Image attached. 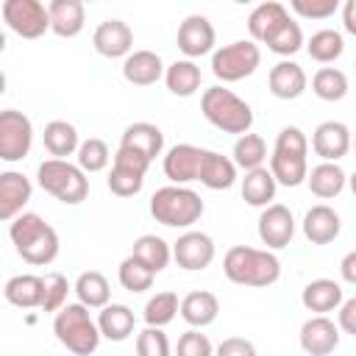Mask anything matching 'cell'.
<instances>
[{"instance_id":"cell-1","label":"cell","mask_w":356,"mask_h":356,"mask_svg":"<svg viewBox=\"0 0 356 356\" xmlns=\"http://www.w3.org/2000/svg\"><path fill=\"white\" fill-rule=\"evenodd\" d=\"M222 273L231 284L239 286H273L281 278V261L270 250H259L250 245H234L225 250Z\"/></svg>"},{"instance_id":"cell-2","label":"cell","mask_w":356,"mask_h":356,"mask_svg":"<svg viewBox=\"0 0 356 356\" xmlns=\"http://www.w3.org/2000/svg\"><path fill=\"white\" fill-rule=\"evenodd\" d=\"M8 236L17 248V253L22 256V261L33 264V267H44L58 256V234L56 228L33 214V211H22L17 220H11L8 225Z\"/></svg>"},{"instance_id":"cell-3","label":"cell","mask_w":356,"mask_h":356,"mask_svg":"<svg viewBox=\"0 0 356 356\" xmlns=\"http://www.w3.org/2000/svg\"><path fill=\"white\" fill-rule=\"evenodd\" d=\"M309 139L298 125H286L275 136V147L270 156V172L281 186H300L309 178Z\"/></svg>"},{"instance_id":"cell-4","label":"cell","mask_w":356,"mask_h":356,"mask_svg":"<svg viewBox=\"0 0 356 356\" xmlns=\"http://www.w3.org/2000/svg\"><path fill=\"white\" fill-rule=\"evenodd\" d=\"M200 111L222 134H239V136L250 134L253 108L239 95H234L225 86H209V89H203V95H200Z\"/></svg>"},{"instance_id":"cell-5","label":"cell","mask_w":356,"mask_h":356,"mask_svg":"<svg viewBox=\"0 0 356 356\" xmlns=\"http://www.w3.org/2000/svg\"><path fill=\"white\" fill-rule=\"evenodd\" d=\"M53 334L75 356H92L103 337L97 328V320H92L89 309L83 303H67L61 312H56Z\"/></svg>"},{"instance_id":"cell-6","label":"cell","mask_w":356,"mask_h":356,"mask_svg":"<svg viewBox=\"0 0 356 356\" xmlns=\"http://www.w3.org/2000/svg\"><path fill=\"white\" fill-rule=\"evenodd\" d=\"M203 200L189 186H161L150 197V214L167 228H189L203 217Z\"/></svg>"},{"instance_id":"cell-7","label":"cell","mask_w":356,"mask_h":356,"mask_svg":"<svg viewBox=\"0 0 356 356\" xmlns=\"http://www.w3.org/2000/svg\"><path fill=\"white\" fill-rule=\"evenodd\" d=\"M36 184L67 206H78L89 195L86 172L67 159H44L36 167Z\"/></svg>"},{"instance_id":"cell-8","label":"cell","mask_w":356,"mask_h":356,"mask_svg":"<svg viewBox=\"0 0 356 356\" xmlns=\"http://www.w3.org/2000/svg\"><path fill=\"white\" fill-rule=\"evenodd\" d=\"M259 64H261V50L253 39H236L211 53V72L222 83H234L253 75Z\"/></svg>"},{"instance_id":"cell-9","label":"cell","mask_w":356,"mask_h":356,"mask_svg":"<svg viewBox=\"0 0 356 356\" xmlns=\"http://www.w3.org/2000/svg\"><path fill=\"white\" fill-rule=\"evenodd\" d=\"M0 14L8 31L22 39H39L50 31V11L39 0H6Z\"/></svg>"},{"instance_id":"cell-10","label":"cell","mask_w":356,"mask_h":356,"mask_svg":"<svg viewBox=\"0 0 356 356\" xmlns=\"http://www.w3.org/2000/svg\"><path fill=\"white\" fill-rule=\"evenodd\" d=\"M31 145H33L31 120L17 108L0 111V159L8 164L22 161L31 153Z\"/></svg>"},{"instance_id":"cell-11","label":"cell","mask_w":356,"mask_h":356,"mask_svg":"<svg viewBox=\"0 0 356 356\" xmlns=\"http://www.w3.org/2000/svg\"><path fill=\"white\" fill-rule=\"evenodd\" d=\"M147 167H150V161L142 159L139 153L125 150V147H117L114 164H111V172H108V189H111V195H117V197L139 195L142 186H145Z\"/></svg>"},{"instance_id":"cell-12","label":"cell","mask_w":356,"mask_h":356,"mask_svg":"<svg viewBox=\"0 0 356 356\" xmlns=\"http://www.w3.org/2000/svg\"><path fill=\"white\" fill-rule=\"evenodd\" d=\"M214 239L203 231H186L181 234L175 242H172V259L181 270H189V273H197V270H206L211 261H214Z\"/></svg>"},{"instance_id":"cell-13","label":"cell","mask_w":356,"mask_h":356,"mask_svg":"<svg viewBox=\"0 0 356 356\" xmlns=\"http://www.w3.org/2000/svg\"><path fill=\"white\" fill-rule=\"evenodd\" d=\"M178 50L192 61V58H200L206 53L214 50V42H217V33H214V25L209 22V17L203 14H189L181 25H178Z\"/></svg>"},{"instance_id":"cell-14","label":"cell","mask_w":356,"mask_h":356,"mask_svg":"<svg viewBox=\"0 0 356 356\" xmlns=\"http://www.w3.org/2000/svg\"><path fill=\"white\" fill-rule=\"evenodd\" d=\"M206 150L195 147L189 142L172 145L164 156V175L175 184V186H186L192 181H200V164H203Z\"/></svg>"},{"instance_id":"cell-15","label":"cell","mask_w":356,"mask_h":356,"mask_svg":"<svg viewBox=\"0 0 356 356\" xmlns=\"http://www.w3.org/2000/svg\"><path fill=\"white\" fill-rule=\"evenodd\" d=\"M295 236V217L284 203H273L259 217V239L267 245V250H281Z\"/></svg>"},{"instance_id":"cell-16","label":"cell","mask_w":356,"mask_h":356,"mask_svg":"<svg viewBox=\"0 0 356 356\" xmlns=\"http://www.w3.org/2000/svg\"><path fill=\"white\" fill-rule=\"evenodd\" d=\"M92 44L106 58H128L134 53V31L122 19H103L92 33Z\"/></svg>"},{"instance_id":"cell-17","label":"cell","mask_w":356,"mask_h":356,"mask_svg":"<svg viewBox=\"0 0 356 356\" xmlns=\"http://www.w3.org/2000/svg\"><path fill=\"white\" fill-rule=\"evenodd\" d=\"M300 348L309 356H331L339 345V325L325 314H314L300 325Z\"/></svg>"},{"instance_id":"cell-18","label":"cell","mask_w":356,"mask_h":356,"mask_svg":"<svg viewBox=\"0 0 356 356\" xmlns=\"http://www.w3.org/2000/svg\"><path fill=\"white\" fill-rule=\"evenodd\" d=\"M350 145H353V134L339 120H325L312 134V150L323 161H339L350 150Z\"/></svg>"},{"instance_id":"cell-19","label":"cell","mask_w":356,"mask_h":356,"mask_svg":"<svg viewBox=\"0 0 356 356\" xmlns=\"http://www.w3.org/2000/svg\"><path fill=\"white\" fill-rule=\"evenodd\" d=\"M31 181L22 175V172H14V170H6L0 172V220L11 222L22 214L25 203L31 200Z\"/></svg>"},{"instance_id":"cell-20","label":"cell","mask_w":356,"mask_h":356,"mask_svg":"<svg viewBox=\"0 0 356 356\" xmlns=\"http://www.w3.org/2000/svg\"><path fill=\"white\" fill-rule=\"evenodd\" d=\"M306 83H309V78H306L303 67L295 64V61H289V58L278 61L270 70V75H267V86H270L273 97H278V100H295V97H300L306 92Z\"/></svg>"},{"instance_id":"cell-21","label":"cell","mask_w":356,"mask_h":356,"mask_svg":"<svg viewBox=\"0 0 356 356\" xmlns=\"http://www.w3.org/2000/svg\"><path fill=\"white\" fill-rule=\"evenodd\" d=\"M339 231H342V220L325 203H317L303 214V236L312 245H328L339 236Z\"/></svg>"},{"instance_id":"cell-22","label":"cell","mask_w":356,"mask_h":356,"mask_svg":"<svg viewBox=\"0 0 356 356\" xmlns=\"http://www.w3.org/2000/svg\"><path fill=\"white\" fill-rule=\"evenodd\" d=\"M167 67L159 53L153 50H134L122 61V78L134 86H153L159 78H164Z\"/></svg>"},{"instance_id":"cell-23","label":"cell","mask_w":356,"mask_h":356,"mask_svg":"<svg viewBox=\"0 0 356 356\" xmlns=\"http://www.w3.org/2000/svg\"><path fill=\"white\" fill-rule=\"evenodd\" d=\"M120 147L134 150V153H139L142 159H147L153 164V159L161 156V150H164V134L153 122H134L122 131Z\"/></svg>"},{"instance_id":"cell-24","label":"cell","mask_w":356,"mask_h":356,"mask_svg":"<svg viewBox=\"0 0 356 356\" xmlns=\"http://www.w3.org/2000/svg\"><path fill=\"white\" fill-rule=\"evenodd\" d=\"M50 11V31L61 39H72L83 31L86 22V11L81 0H53L47 6Z\"/></svg>"},{"instance_id":"cell-25","label":"cell","mask_w":356,"mask_h":356,"mask_svg":"<svg viewBox=\"0 0 356 356\" xmlns=\"http://www.w3.org/2000/svg\"><path fill=\"white\" fill-rule=\"evenodd\" d=\"M342 286L331 278H314L303 286L300 292V303L314 312V314H328V312H337L342 306Z\"/></svg>"},{"instance_id":"cell-26","label":"cell","mask_w":356,"mask_h":356,"mask_svg":"<svg viewBox=\"0 0 356 356\" xmlns=\"http://www.w3.org/2000/svg\"><path fill=\"white\" fill-rule=\"evenodd\" d=\"M3 298L17 306V309H42V298H44V278L39 275H14L6 281L3 286Z\"/></svg>"},{"instance_id":"cell-27","label":"cell","mask_w":356,"mask_h":356,"mask_svg":"<svg viewBox=\"0 0 356 356\" xmlns=\"http://www.w3.org/2000/svg\"><path fill=\"white\" fill-rule=\"evenodd\" d=\"M220 314V300L214 292L209 289H195L189 295L181 298V317L192 325V328H206L217 320Z\"/></svg>"},{"instance_id":"cell-28","label":"cell","mask_w":356,"mask_h":356,"mask_svg":"<svg viewBox=\"0 0 356 356\" xmlns=\"http://www.w3.org/2000/svg\"><path fill=\"white\" fill-rule=\"evenodd\" d=\"M97 328H100V334L106 339L125 342L134 334V328H136V317H134V312L125 303H108L97 314Z\"/></svg>"},{"instance_id":"cell-29","label":"cell","mask_w":356,"mask_h":356,"mask_svg":"<svg viewBox=\"0 0 356 356\" xmlns=\"http://www.w3.org/2000/svg\"><path fill=\"white\" fill-rule=\"evenodd\" d=\"M306 184H309L312 195H317L320 200H331V197H337L345 189L348 175H345V170L337 161H320L317 167L309 170Z\"/></svg>"},{"instance_id":"cell-30","label":"cell","mask_w":356,"mask_h":356,"mask_svg":"<svg viewBox=\"0 0 356 356\" xmlns=\"http://www.w3.org/2000/svg\"><path fill=\"white\" fill-rule=\"evenodd\" d=\"M275 189H278V184H275L270 167H256V170L245 172V178H242V200L248 206H256V209L273 206Z\"/></svg>"},{"instance_id":"cell-31","label":"cell","mask_w":356,"mask_h":356,"mask_svg":"<svg viewBox=\"0 0 356 356\" xmlns=\"http://www.w3.org/2000/svg\"><path fill=\"white\" fill-rule=\"evenodd\" d=\"M234 181H236L234 159H228L222 153H214V150H206L203 164H200V184L217 192V189H231Z\"/></svg>"},{"instance_id":"cell-32","label":"cell","mask_w":356,"mask_h":356,"mask_svg":"<svg viewBox=\"0 0 356 356\" xmlns=\"http://www.w3.org/2000/svg\"><path fill=\"white\" fill-rule=\"evenodd\" d=\"M44 147L53 159H67V156H75L78 147H81V139H78V131L72 122L67 120H53L44 125Z\"/></svg>"},{"instance_id":"cell-33","label":"cell","mask_w":356,"mask_h":356,"mask_svg":"<svg viewBox=\"0 0 356 356\" xmlns=\"http://www.w3.org/2000/svg\"><path fill=\"white\" fill-rule=\"evenodd\" d=\"M200 81H203L200 67H197L195 61H189V58L172 61V64L167 67V72H164V83H167V89H170L175 97H192V95L200 89Z\"/></svg>"},{"instance_id":"cell-34","label":"cell","mask_w":356,"mask_h":356,"mask_svg":"<svg viewBox=\"0 0 356 356\" xmlns=\"http://www.w3.org/2000/svg\"><path fill=\"white\" fill-rule=\"evenodd\" d=\"M75 295H78V303H83L86 309H103L108 306V298H111V286H108V278L97 270H86L75 278Z\"/></svg>"},{"instance_id":"cell-35","label":"cell","mask_w":356,"mask_h":356,"mask_svg":"<svg viewBox=\"0 0 356 356\" xmlns=\"http://www.w3.org/2000/svg\"><path fill=\"white\" fill-rule=\"evenodd\" d=\"M286 17H289V11H286L284 3L267 0V3L256 6V8L250 11V17H248V33H250V39H253V42H264V39L270 36V31L278 28Z\"/></svg>"},{"instance_id":"cell-36","label":"cell","mask_w":356,"mask_h":356,"mask_svg":"<svg viewBox=\"0 0 356 356\" xmlns=\"http://www.w3.org/2000/svg\"><path fill=\"white\" fill-rule=\"evenodd\" d=\"M131 256H136V259H139L142 264H147L153 273H161V270L170 264V259H172V248H170L161 236H156V234H142V236L134 239Z\"/></svg>"},{"instance_id":"cell-37","label":"cell","mask_w":356,"mask_h":356,"mask_svg":"<svg viewBox=\"0 0 356 356\" xmlns=\"http://www.w3.org/2000/svg\"><path fill=\"white\" fill-rule=\"evenodd\" d=\"M306 53H309L317 64H331V61H337V58L345 53V39H342L339 31L323 28V31H317V33L309 36Z\"/></svg>"},{"instance_id":"cell-38","label":"cell","mask_w":356,"mask_h":356,"mask_svg":"<svg viewBox=\"0 0 356 356\" xmlns=\"http://www.w3.org/2000/svg\"><path fill=\"white\" fill-rule=\"evenodd\" d=\"M175 314H181V300L175 292H156L147 303H145V312H142V320L145 325L150 328H164L167 323L175 320Z\"/></svg>"},{"instance_id":"cell-39","label":"cell","mask_w":356,"mask_h":356,"mask_svg":"<svg viewBox=\"0 0 356 356\" xmlns=\"http://www.w3.org/2000/svg\"><path fill=\"white\" fill-rule=\"evenodd\" d=\"M312 92L325 103H337L348 95V75L337 67H320L312 78Z\"/></svg>"},{"instance_id":"cell-40","label":"cell","mask_w":356,"mask_h":356,"mask_svg":"<svg viewBox=\"0 0 356 356\" xmlns=\"http://www.w3.org/2000/svg\"><path fill=\"white\" fill-rule=\"evenodd\" d=\"M261 44H267V50H273L278 56H295L303 47V31L292 17H286L278 28L270 31V36Z\"/></svg>"},{"instance_id":"cell-41","label":"cell","mask_w":356,"mask_h":356,"mask_svg":"<svg viewBox=\"0 0 356 356\" xmlns=\"http://www.w3.org/2000/svg\"><path fill=\"white\" fill-rule=\"evenodd\" d=\"M264 159H267V142L259 134H245L234 142V164L242 167L245 172L264 167Z\"/></svg>"},{"instance_id":"cell-42","label":"cell","mask_w":356,"mask_h":356,"mask_svg":"<svg viewBox=\"0 0 356 356\" xmlns=\"http://www.w3.org/2000/svg\"><path fill=\"white\" fill-rule=\"evenodd\" d=\"M117 278H120L122 289H128V292H145V289L153 286L156 273L147 264H142L136 256H128V259H122V264L117 270Z\"/></svg>"},{"instance_id":"cell-43","label":"cell","mask_w":356,"mask_h":356,"mask_svg":"<svg viewBox=\"0 0 356 356\" xmlns=\"http://www.w3.org/2000/svg\"><path fill=\"white\" fill-rule=\"evenodd\" d=\"M75 159H78V167H81L83 172H100V170H106V167H108L111 153H108V145H106L103 139L89 136L86 142H81V147H78Z\"/></svg>"},{"instance_id":"cell-44","label":"cell","mask_w":356,"mask_h":356,"mask_svg":"<svg viewBox=\"0 0 356 356\" xmlns=\"http://www.w3.org/2000/svg\"><path fill=\"white\" fill-rule=\"evenodd\" d=\"M67 292H70V281L61 273H47L44 275L42 312H61L67 306Z\"/></svg>"},{"instance_id":"cell-45","label":"cell","mask_w":356,"mask_h":356,"mask_svg":"<svg viewBox=\"0 0 356 356\" xmlns=\"http://www.w3.org/2000/svg\"><path fill=\"white\" fill-rule=\"evenodd\" d=\"M136 356H170V339L161 328H145L136 334Z\"/></svg>"},{"instance_id":"cell-46","label":"cell","mask_w":356,"mask_h":356,"mask_svg":"<svg viewBox=\"0 0 356 356\" xmlns=\"http://www.w3.org/2000/svg\"><path fill=\"white\" fill-rule=\"evenodd\" d=\"M175 353L178 356H214V348H211V339L206 334H200L197 328H189L178 337Z\"/></svg>"},{"instance_id":"cell-47","label":"cell","mask_w":356,"mask_h":356,"mask_svg":"<svg viewBox=\"0 0 356 356\" xmlns=\"http://www.w3.org/2000/svg\"><path fill=\"white\" fill-rule=\"evenodd\" d=\"M289 8L303 19H328L337 14L339 0H292Z\"/></svg>"},{"instance_id":"cell-48","label":"cell","mask_w":356,"mask_h":356,"mask_svg":"<svg viewBox=\"0 0 356 356\" xmlns=\"http://www.w3.org/2000/svg\"><path fill=\"white\" fill-rule=\"evenodd\" d=\"M214 356H259V353H256V345L250 339H245V337H228V339H222L217 345Z\"/></svg>"},{"instance_id":"cell-49","label":"cell","mask_w":356,"mask_h":356,"mask_svg":"<svg viewBox=\"0 0 356 356\" xmlns=\"http://www.w3.org/2000/svg\"><path fill=\"white\" fill-rule=\"evenodd\" d=\"M337 325H339V331L356 337V295L342 300V306L337 309Z\"/></svg>"},{"instance_id":"cell-50","label":"cell","mask_w":356,"mask_h":356,"mask_svg":"<svg viewBox=\"0 0 356 356\" xmlns=\"http://www.w3.org/2000/svg\"><path fill=\"white\" fill-rule=\"evenodd\" d=\"M339 275H342V281H348V284L356 286V250H350V253L342 256V261H339Z\"/></svg>"},{"instance_id":"cell-51","label":"cell","mask_w":356,"mask_h":356,"mask_svg":"<svg viewBox=\"0 0 356 356\" xmlns=\"http://www.w3.org/2000/svg\"><path fill=\"white\" fill-rule=\"evenodd\" d=\"M342 25L350 36H356V0H345L342 6Z\"/></svg>"},{"instance_id":"cell-52","label":"cell","mask_w":356,"mask_h":356,"mask_svg":"<svg viewBox=\"0 0 356 356\" xmlns=\"http://www.w3.org/2000/svg\"><path fill=\"white\" fill-rule=\"evenodd\" d=\"M348 186H350V192H353V195H356V172H353V175H350V178H348Z\"/></svg>"},{"instance_id":"cell-53","label":"cell","mask_w":356,"mask_h":356,"mask_svg":"<svg viewBox=\"0 0 356 356\" xmlns=\"http://www.w3.org/2000/svg\"><path fill=\"white\" fill-rule=\"evenodd\" d=\"M350 147H353V150H356V134H353V145H350Z\"/></svg>"},{"instance_id":"cell-54","label":"cell","mask_w":356,"mask_h":356,"mask_svg":"<svg viewBox=\"0 0 356 356\" xmlns=\"http://www.w3.org/2000/svg\"><path fill=\"white\" fill-rule=\"evenodd\" d=\"M353 67H356V64H353Z\"/></svg>"}]
</instances>
